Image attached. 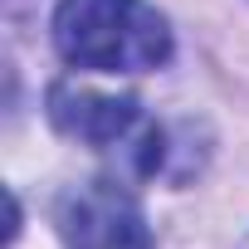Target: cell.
<instances>
[{"label":"cell","instance_id":"6da1fadb","mask_svg":"<svg viewBox=\"0 0 249 249\" xmlns=\"http://www.w3.org/2000/svg\"><path fill=\"white\" fill-rule=\"evenodd\" d=\"M54 49L88 73H152L171 59V25L147 0H59Z\"/></svg>","mask_w":249,"mask_h":249},{"label":"cell","instance_id":"7a4b0ae2","mask_svg":"<svg viewBox=\"0 0 249 249\" xmlns=\"http://www.w3.org/2000/svg\"><path fill=\"white\" fill-rule=\"evenodd\" d=\"M64 249H157L137 196L122 181H83L59 200Z\"/></svg>","mask_w":249,"mask_h":249},{"label":"cell","instance_id":"3957f363","mask_svg":"<svg viewBox=\"0 0 249 249\" xmlns=\"http://www.w3.org/2000/svg\"><path fill=\"white\" fill-rule=\"evenodd\" d=\"M44 112L64 137H73L83 147H103V152L107 147H137V137L152 127L132 93H98V88H83L73 78H59L49 88Z\"/></svg>","mask_w":249,"mask_h":249},{"label":"cell","instance_id":"277c9868","mask_svg":"<svg viewBox=\"0 0 249 249\" xmlns=\"http://www.w3.org/2000/svg\"><path fill=\"white\" fill-rule=\"evenodd\" d=\"M244 249H249V239H244Z\"/></svg>","mask_w":249,"mask_h":249}]
</instances>
